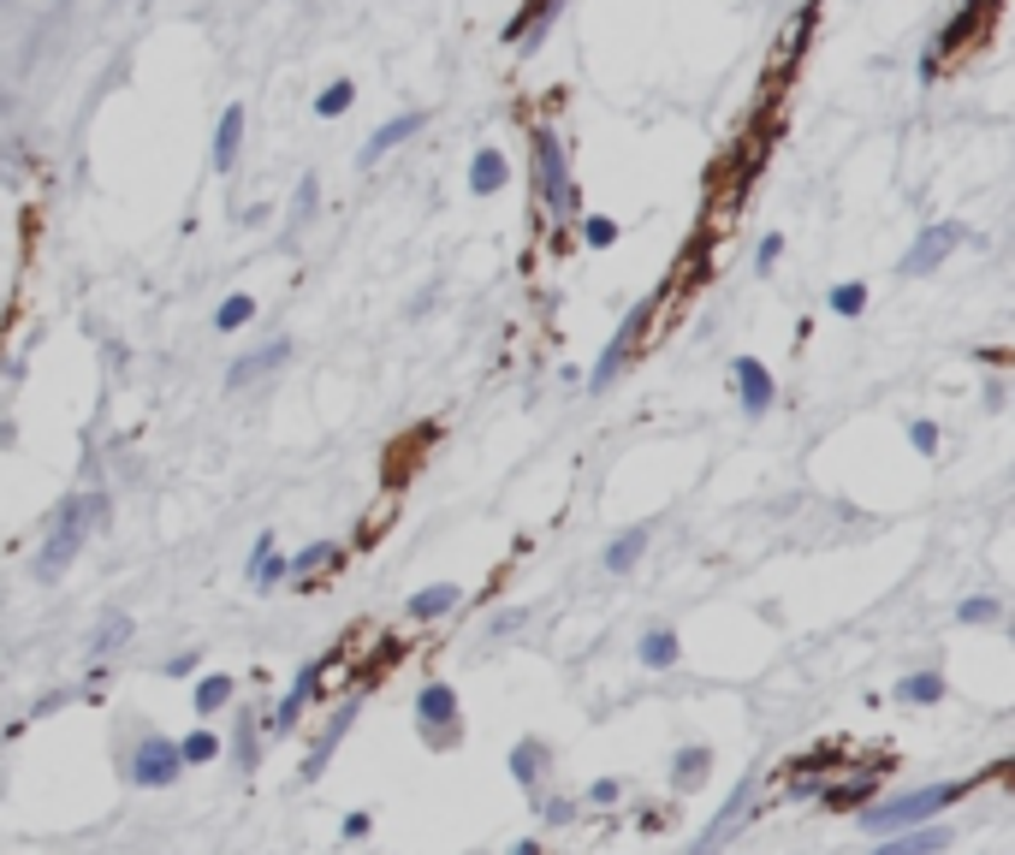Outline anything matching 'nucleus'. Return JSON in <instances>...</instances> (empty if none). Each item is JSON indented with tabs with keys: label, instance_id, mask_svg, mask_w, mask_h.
Listing matches in <instances>:
<instances>
[{
	"label": "nucleus",
	"instance_id": "1",
	"mask_svg": "<svg viewBox=\"0 0 1015 855\" xmlns=\"http://www.w3.org/2000/svg\"><path fill=\"white\" fill-rule=\"evenodd\" d=\"M108 511H113L108 493H72V500L54 511V529H48V541H42V553H37V576H42V583H60V576L72 571V559L83 553L90 529L108 523Z\"/></svg>",
	"mask_w": 1015,
	"mask_h": 855
},
{
	"label": "nucleus",
	"instance_id": "2",
	"mask_svg": "<svg viewBox=\"0 0 1015 855\" xmlns=\"http://www.w3.org/2000/svg\"><path fill=\"white\" fill-rule=\"evenodd\" d=\"M968 791H974V778H968V784H926V791H908V796H897V802H880V808L867 802L862 826H867L873 837H885V832H897V826H921V819H933L938 808H951V802H962Z\"/></svg>",
	"mask_w": 1015,
	"mask_h": 855
},
{
	"label": "nucleus",
	"instance_id": "3",
	"mask_svg": "<svg viewBox=\"0 0 1015 855\" xmlns=\"http://www.w3.org/2000/svg\"><path fill=\"white\" fill-rule=\"evenodd\" d=\"M535 184H541V202L553 214H576L582 197L571 184V161H564V143L553 131H535Z\"/></svg>",
	"mask_w": 1015,
	"mask_h": 855
},
{
	"label": "nucleus",
	"instance_id": "4",
	"mask_svg": "<svg viewBox=\"0 0 1015 855\" xmlns=\"http://www.w3.org/2000/svg\"><path fill=\"white\" fill-rule=\"evenodd\" d=\"M956 244H974V232L962 227V220H938V227H921V238L908 244V255L897 262V273H903V280H915V273H933Z\"/></svg>",
	"mask_w": 1015,
	"mask_h": 855
},
{
	"label": "nucleus",
	"instance_id": "5",
	"mask_svg": "<svg viewBox=\"0 0 1015 855\" xmlns=\"http://www.w3.org/2000/svg\"><path fill=\"white\" fill-rule=\"evenodd\" d=\"M647 315H653V303H642V310H630L624 321H617L612 345L600 351V363H594V374H589V392H606V386L617 381V369H624V363H630V351L642 345V333H647Z\"/></svg>",
	"mask_w": 1015,
	"mask_h": 855
},
{
	"label": "nucleus",
	"instance_id": "6",
	"mask_svg": "<svg viewBox=\"0 0 1015 855\" xmlns=\"http://www.w3.org/2000/svg\"><path fill=\"white\" fill-rule=\"evenodd\" d=\"M184 773V761H179V743H167V737H143L131 748V784H143V791H161V784H173Z\"/></svg>",
	"mask_w": 1015,
	"mask_h": 855
},
{
	"label": "nucleus",
	"instance_id": "7",
	"mask_svg": "<svg viewBox=\"0 0 1015 855\" xmlns=\"http://www.w3.org/2000/svg\"><path fill=\"white\" fill-rule=\"evenodd\" d=\"M416 720H422V737H428V743H445V737H452V720H458V690H452V683H422Z\"/></svg>",
	"mask_w": 1015,
	"mask_h": 855
},
{
	"label": "nucleus",
	"instance_id": "8",
	"mask_svg": "<svg viewBox=\"0 0 1015 855\" xmlns=\"http://www.w3.org/2000/svg\"><path fill=\"white\" fill-rule=\"evenodd\" d=\"M731 374H736V392H743V416L761 422L766 410H772V399H778V386H772V369L761 363V356H736Z\"/></svg>",
	"mask_w": 1015,
	"mask_h": 855
},
{
	"label": "nucleus",
	"instance_id": "9",
	"mask_svg": "<svg viewBox=\"0 0 1015 855\" xmlns=\"http://www.w3.org/2000/svg\"><path fill=\"white\" fill-rule=\"evenodd\" d=\"M422 125H428V113H422V108H416V113H399V119H386V125L374 131L363 149H356V167H381V161L392 155V149H399V143H410V137H416Z\"/></svg>",
	"mask_w": 1015,
	"mask_h": 855
},
{
	"label": "nucleus",
	"instance_id": "10",
	"mask_svg": "<svg viewBox=\"0 0 1015 855\" xmlns=\"http://www.w3.org/2000/svg\"><path fill=\"white\" fill-rule=\"evenodd\" d=\"M291 363V339H268L262 351H250V356H238V363L227 369V386H250V381H262V374H273V369H285Z\"/></svg>",
	"mask_w": 1015,
	"mask_h": 855
},
{
	"label": "nucleus",
	"instance_id": "11",
	"mask_svg": "<svg viewBox=\"0 0 1015 855\" xmlns=\"http://www.w3.org/2000/svg\"><path fill=\"white\" fill-rule=\"evenodd\" d=\"M321 672H326V660H315V665H303V672H298V683H291V690H285V701H280V707H273V720H268L273 731H291V725H298L303 701L321 690Z\"/></svg>",
	"mask_w": 1015,
	"mask_h": 855
},
{
	"label": "nucleus",
	"instance_id": "12",
	"mask_svg": "<svg viewBox=\"0 0 1015 855\" xmlns=\"http://www.w3.org/2000/svg\"><path fill=\"white\" fill-rule=\"evenodd\" d=\"M351 725H356V695H351V701H345V707H339V713H333V725H326V731H321L315 755H309V761H303V778H321V773H326V761H333V748H339V737H345V731H351Z\"/></svg>",
	"mask_w": 1015,
	"mask_h": 855
},
{
	"label": "nucleus",
	"instance_id": "13",
	"mask_svg": "<svg viewBox=\"0 0 1015 855\" xmlns=\"http://www.w3.org/2000/svg\"><path fill=\"white\" fill-rule=\"evenodd\" d=\"M238 143H244V108H232L220 113V131H214V173H232L238 167Z\"/></svg>",
	"mask_w": 1015,
	"mask_h": 855
},
{
	"label": "nucleus",
	"instance_id": "14",
	"mask_svg": "<svg viewBox=\"0 0 1015 855\" xmlns=\"http://www.w3.org/2000/svg\"><path fill=\"white\" fill-rule=\"evenodd\" d=\"M885 849H891V855H933V849H951V832H944V826H926V832L915 826V832H903V826H897V832H885Z\"/></svg>",
	"mask_w": 1015,
	"mask_h": 855
},
{
	"label": "nucleus",
	"instance_id": "15",
	"mask_svg": "<svg viewBox=\"0 0 1015 855\" xmlns=\"http://www.w3.org/2000/svg\"><path fill=\"white\" fill-rule=\"evenodd\" d=\"M285 576H291V559H280V553H273V535H262V541H255V553H250V583L255 589H280Z\"/></svg>",
	"mask_w": 1015,
	"mask_h": 855
},
{
	"label": "nucleus",
	"instance_id": "16",
	"mask_svg": "<svg viewBox=\"0 0 1015 855\" xmlns=\"http://www.w3.org/2000/svg\"><path fill=\"white\" fill-rule=\"evenodd\" d=\"M458 601H463V589H458V583L416 589V594H410V618H416V624H428V618H445V612H452Z\"/></svg>",
	"mask_w": 1015,
	"mask_h": 855
},
{
	"label": "nucleus",
	"instance_id": "17",
	"mask_svg": "<svg viewBox=\"0 0 1015 855\" xmlns=\"http://www.w3.org/2000/svg\"><path fill=\"white\" fill-rule=\"evenodd\" d=\"M505 155H499V149H475V161H470V191L475 197H493L499 184H505Z\"/></svg>",
	"mask_w": 1015,
	"mask_h": 855
},
{
	"label": "nucleus",
	"instance_id": "18",
	"mask_svg": "<svg viewBox=\"0 0 1015 855\" xmlns=\"http://www.w3.org/2000/svg\"><path fill=\"white\" fill-rule=\"evenodd\" d=\"M707 773H713V748H683L677 761H671V784L677 791H695V784H707Z\"/></svg>",
	"mask_w": 1015,
	"mask_h": 855
},
{
	"label": "nucleus",
	"instance_id": "19",
	"mask_svg": "<svg viewBox=\"0 0 1015 855\" xmlns=\"http://www.w3.org/2000/svg\"><path fill=\"white\" fill-rule=\"evenodd\" d=\"M677 636H671V630H647L642 636V647H635V660L647 665V672H671V665H677Z\"/></svg>",
	"mask_w": 1015,
	"mask_h": 855
},
{
	"label": "nucleus",
	"instance_id": "20",
	"mask_svg": "<svg viewBox=\"0 0 1015 855\" xmlns=\"http://www.w3.org/2000/svg\"><path fill=\"white\" fill-rule=\"evenodd\" d=\"M541 773H546V748H541L535 737H523L517 748H511V778H517L523 791H535Z\"/></svg>",
	"mask_w": 1015,
	"mask_h": 855
},
{
	"label": "nucleus",
	"instance_id": "21",
	"mask_svg": "<svg viewBox=\"0 0 1015 855\" xmlns=\"http://www.w3.org/2000/svg\"><path fill=\"white\" fill-rule=\"evenodd\" d=\"M647 553V529H624L612 546H606V571L612 576H624V571H635V559Z\"/></svg>",
	"mask_w": 1015,
	"mask_h": 855
},
{
	"label": "nucleus",
	"instance_id": "22",
	"mask_svg": "<svg viewBox=\"0 0 1015 855\" xmlns=\"http://www.w3.org/2000/svg\"><path fill=\"white\" fill-rule=\"evenodd\" d=\"M748 791H754V784H748V778H743V784H736V791H731V802H725V808H718V819H713V826H707V837H701V844H725V832H731V826H736V819H743V808H748Z\"/></svg>",
	"mask_w": 1015,
	"mask_h": 855
},
{
	"label": "nucleus",
	"instance_id": "23",
	"mask_svg": "<svg viewBox=\"0 0 1015 855\" xmlns=\"http://www.w3.org/2000/svg\"><path fill=\"white\" fill-rule=\"evenodd\" d=\"M232 690H238V683H232L227 672L202 677V683H197V713H202V720H209V713H220V707L232 701Z\"/></svg>",
	"mask_w": 1015,
	"mask_h": 855
},
{
	"label": "nucleus",
	"instance_id": "24",
	"mask_svg": "<svg viewBox=\"0 0 1015 855\" xmlns=\"http://www.w3.org/2000/svg\"><path fill=\"white\" fill-rule=\"evenodd\" d=\"M897 701H944V677L938 672H908L897 683Z\"/></svg>",
	"mask_w": 1015,
	"mask_h": 855
},
{
	"label": "nucleus",
	"instance_id": "25",
	"mask_svg": "<svg viewBox=\"0 0 1015 855\" xmlns=\"http://www.w3.org/2000/svg\"><path fill=\"white\" fill-rule=\"evenodd\" d=\"M250 315H255V298H250V292H238V298L220 303L214 328H220V333H238V328H250Z\"/></svg>",
	"mask_w": 1015,
	"mask_h": 855
},
{
	"label": "nucleus",
	"instance_id": "26",
	"mask_svg": "<svg viewBox=\"0 0 1015 855\" xmlns=\"http://www.w3.org/2000/svg\"><path fill=\"white\" fill-rule=\"evenodd\" d=\"M832 310L843 315V321H855L867 310V285L862 280H843V285H832Z\"/></svg>",
	"mask_w": 1015,
	"mask_h": 855
},
{
	"label": "nucleus",
	"instance_id": "27",
	"mask_svg": "<svg viewBox=\"0 0 1015 855\" xmlns=\"http://www.w3.org/2000/svg\"><path fill=\"white\" fill-rule=\"evenodd\" d=\"M820 802H825V808H867V802H873V778H855V784H843V791H820Z\"/></svg>",
	"mask_w": 1015,
	"mask_h": 855
},
{
	"label": "nucleus",
	"instance_id": "28",
	"mask_svg": "<svg viewBox=\"0 0 1015 855\" xmlns=\"http://www.w3.org/2000/svg\"><path fill=\"white\" fill-rule=\"evenodd\" d=\"M125 642H131V618H119V612H113V618H108V624H101V630H96L90 654L101 660V654H113V647H125Z\"/></svg>",
	"mask_w": 1015,
	"mask_h": 855
},
{
	"label": "nucleus",
	"instance_id": "29",
	"mask_svg": "<svg viewBox=\"0 0 1015 855\" xmlns=\"http://www.w3.org/2000/svg\"><path fill=\"white\" fill-rule=\"evenodd\" d=\"M214 755H220V737H214V731H191V737L179 743V761H184V766H202V761H214Z\"/></svg>",
	"mask_w": 1015,
	"mask_h": 855
},
{
	"label": "nucleus",
	"instance_id": "30",
	"mask_svg": "<svg viewBox=\"0 0 1015 855\" xmlns=\"http://www.w3.org/2000/svg\"><path fill=\"white\" fill-rule=\"evenodd\" d=\"M333 559H339V546H333V541H315V546H303V553L291 559V576L303 583L309 571H321V564H333Z\"/></svg>",
	"mask_w": 1015,
	"mask_h": 855
},
{
	"label": "nucleus",
	"instance_id": "31",
	"mask_svg": "<svg viewBox=\"0 0 1015 855\" xmlns=\"http://www.w3.org/2000/svg\"><path fill=\"white\" fill-rule=\"evenodd\" d=\"M351 101H356V90H351V83H345V78H339V83H326V90H321V101H315V113H321V119H339V113H345V108H351Z\"/></svg>",
	"mask_w": 1015,
	"mask_h": 855
},
{
	"label": "nucleus",
	"instance_id": "32",
	"mask_svg": "<svg viewBox=\"0 0 1015 855\" xmlns=\"http://www.w3.org/2000/svg\"><path fill=\"white\" fill-rule=\"evenodd\" d=\"M956 618H962V624H997V618H1004V606H997L992 594H974V601L956 606Z\"/></svg>",
	"mask_w": 1015,
	"mask_h": 855
},
{
	"label": "nucleus",
	"instance_id": "33",
	"mask_svg": "<svg viewBox=\"0 0 1015 855\" xmlns=\"http://www.w3.org/2000/svg\"><path fill=\"white\" fill-rule=\"evenodd\" d=\"M232 755H238V766H255V720H238V731H232Z\"/></svg>",
	"mask_w": 1015,
	"mask_h": 855
},
{
	"label": "nucleus",
	"instance_id": "34",
	"mask_svg": "<svg viewBox=\"0 0 1015 855\" xmlns=\"http://www.w3.org/2000/svg\"><path fill=\"white\" fill-rule=\"evenodd\" d=\"M582 238H589V244H594V250H606V244H617V220H606V214L582 220Z\"/></svg>",
	"mask_w": 1015,
	"mask_h": 855
},
{
	"label": "nucleus",
	"instance_id": "35",
	"mask_svg": "<svg viewBox=\"0 0 1015 855\" xmlns=\"http://www.w3.org/2000/svg\"><path fill=\"white\" fill-rule=\"evenodd\" d=\"M908 440H915V452H926V457L938 452V428L933 422H915V428H908Z\"/></svg>",
	"mask_w": 1015,
	"mask_h": 855
},
{
	"label": "nucleus",
	"instance_id": "36",
	"mask_svg": "<svg viewBox=\"0 0 1015 855\" xmlns=\"http://www.w3.org/2000/svg\"><path fill=\"white\" fill-rule=\"evenodd\" d=\"M778 255H784V238H766V244H761V255H754V268H761V273H772V268H778Z\"/></svg>",
	"mask_w": 1015,
	"mask_h": 855
},
{
	"label": "nucleus",
	"instance_id": "37",
	"mask_svg": "<svg viewBox=\"0 0 1015 855\" xmlns=\"http://www.w3.org/2000/svg\"><path fill=\"white\" fill-rule=\"evenodd\" d=\"M315 197H321V184H315V179H303V184H298V220L315 214Z\"/></svg>",
	"mask_w": 1015,
	"mask_h": 855
},
{
	"label": "nucleus",
	"instance_id": "38",
	"mask_svg": "<svg viewBox=\"0 0 1015 855\" xmlns=\"http://www.w3.org/2000/svg\"><path fill=\"white\" fill-rule=\"evenodd\" d=\"M191 672H197V654H173L161 665V677H191Z\"/></svg>",
	"mask_w": 1015,
	"mask_h": 855
},
{
	"label": "nucleus",
	"instance_id": "39",
	"mask_svg": "<svg viewBox=\"0 0 1015 855\" xmlns=\"http://www.w3.org/2000/svg\"><path fill=\"white\" fill-rule=\"evenodd\" d=\"M589 796H594V802H617V796H624V784H617V778H600V784H589Z\"/></svg>",
	"mask_w": 1015,
	"mask_h": 855
},
{
	"label": "nucleus",
	"instance_id": "40",
	"mask_svg": "<svg viewBox=\"0 0 1015 855\" xmlns=\"http://www.w3.org/2000/svg\"><path fill=\"white\" fill-rule=\"evenodd\" d=\"M546 819H553V826H571L576 808H571V802H546Z\"/></svg>",
	"mask_w": 1015,
	"mask_h": 855
},
{
	"label": "nucleus",
	"instance_id": "41",
	"mask_svg": "<svg viewBox=\"0 0 1015 855\" xmlns=\"http://www.w3.org/2000/svg\"><path fill=\"white\" fill-rule=\"evenodd\" d=\"M54 707H66V690H54V695L37 701V720H42V713H54Z\"/></svg>",
	"mask_w": 1015,
	"mask_h": 855
},
{
	"label": "nucleus",
	"instance_id": "42",
	"mask_svg": "<svg viewBox=\"0 0 1015 855\" xmlns=\"http://www.w3.org/2000/svg\"><path fill=\"white\" fill-rule=\"evenodd\" d=\"M369 832V814H345V837H363Z\"/></svg>",
	"mask_w": 1015,
	"mask_h": 855
}]
</instances>
